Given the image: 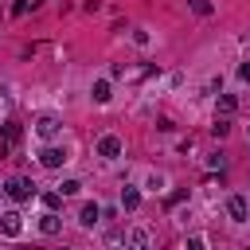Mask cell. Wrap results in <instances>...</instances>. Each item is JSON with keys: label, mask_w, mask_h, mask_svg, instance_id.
Instances as JSON below:
<instances>
[{"label": "cell", "mask_w": 250, "mask_h": 250, "mask_svg": "<svg viewBox=\"0 0 250 250\" xmlns=\"http://www.w3.org/2000/svg\"><path fill=\"white\" fill-rule=\"evenodd\" d=\"M4 195H8V199H16V203H23V199H31V195H35V188H31V180L12 176V180L4 184Z\"/></svg>", "instance_id": "1"}, {"label": "cell", "mask_w": 250, "mask_h": 250, "mask_svg": "<svg viewBox=\"0 0 250 250\" xmlns=\"http://www.w3.org/2000/svg\"><path fill=\"white\" fill-rule=\"evenodd\" d=\"M59 129H62V121H59L55 113H43V117L35 121V133H39V137H55Z\"/></svg>", "instance_id": "2"}, {"label": "cell", "mask_w": 250, "mask_h": 250, "mask_svg": "<svg viewBox=\"0 0 250 250\" xmlns=\"http://www.w3.org/2000/svg\"><path fill=\"white\" fill-rule=\"evenodd\" d=\"M98 156H105V160H113V156H121V141H117L113 133H105V137L98 141Z\"/></svg>", "instance_id": "3"}, {"label": "cell", "mask_w": 250, "mask_h": 250, "mask_svg": "<svg viewBox=\"0 0 250 250\" xmlns=\"http://www.w3.org/2000/svg\"><path fill=\"white\" fill-rule=\"evenodd\" d=\"M0 230H4L8 238H16V234L23 230V223H20V211H4V215H0Z\"/></svg>", "instance_id": "4"}, {"label": "cell", "mask_w": 250, "mask_h": 250, "mask_svg": "<svg viewBox=\"0 0 250 250\" xmlns=\"http://www.w3.org/2000/svg\"><path fill=\"white\" fill-rule=\"evenodd\" d=\"M39 164H43V168H62V164H66V152H62V148H43V152H39Z\"/></svg>", "instance_id": "5"}, {"label": "cell", "mask_w": 250, "mask_h": 250, "mask_svg": "<svg viewBox=\"0 0 250 250\" xmlns=\"http://www.w3.org/2000/svg\"><path fill=\"white\" fill-rule=\"evenodd\" d=\"M227 215H230L234 223H246V199H242V195H230V199H227Z\"/></svg>", "instance_id": "6"}, {"label": "cell", "mask_w": 250, "mask_h": 250, "mask_svg": "<svg viewBox=\"0 0 250 250\" xmlns=\"http://www.w3.org/2000/svg\"><path fill=\"white\" fill-rule=\"evenodd\" d=\"M39 230H43V234H59V230H62V219H59L55 211H43V219H39Z\"/></svg>", "instance_id": "7"}, {"label": "cell", "mask_w": 250, "mask_h": 250, "mask_svg": "<svg viewBox=\"0 0 250 250\" xmlns=\"http://www.w3.org/2000/svg\"><path fill=\"white\" fill-rule=\"evenodd\" d=\"M98 219H102V207H98V203H86V207L78 211V223H82V227H94Z\"/></svg>", "instance_id": "8"}, {"label": "cell", "mask_w": 250, "mask_h": 250, "mask_svg": "<svg viewBox=\"0 0 250 250\" xmlns=\"http://www.w3.org/2000/svg\"><path fill=\"white\" fill-rule=\"evenodd\" d=\"M121 207H125V211H137V207H141V191H137V188H125V191H121Z\"/></svg>", "instance_id": "9"}, {"label": "cell", "mask_w": 250, "mask_h": 250, "mask_svg": "<svg viewBox=\"0 0 250 250\" xmlns=\"http://www.w3.org/2000/svg\"><path fill=\"white\" fill-rule=\"evenodd\" d=\"M234 109H238V98H234V94H219V113H227V117H230Z\"/></svg>", "instance_id": "10"}, {"label": "cell", "mask_w": 250, "mask_h": 250, "mask_svg": "<svg viewBox=\"0 0 250 250\" xmlns=\"http://www.w3.org/2000/svg\"><path fill=\"white\" fill-rule=\"evenodd\" d=\"M211 133H215V137H227V133H230V117H227V113H219V117H215V125H211Z\"/></svg>", "instance_id": "11"}, {"label": "cell", "mask_w": 250, "mask_h": 250, "mask_svg": "<svg viewBox=\"0 0 250 250\" xmlns=\"http://www.w3.org/2000/svg\"><path fill=\"white\" fill-rule=\"evenodd\" d=\"M39 199H43V207H47V211H59V203H62V191H43Z\"/></svg>", "instance_id": "12"}, {"label": "cell", "mask_w": 250, "mask_h": 250, "mask_svg": "<svg viewBox=\"0 0 250 250\" xmlns=\"http://www.w3.org/2000/svg\"><path fill=\"white\" fill-rule=\"evenodd\" d=\"M94 102H109V82H94Z\"/></svg>", "instance_id": "13"}, {"label": "cell", "mask_w": 250, "mask_h": 250, "mask_svg": "<svg viewBox=\"0 0 250 250\" xmlns=\"http://www.w3.org/2000/svg\"><path fill=\"white\" fill-rule=\"evenodd\" d=\"M188 8H191L195 16H211V0H188Z\"/></svg>", "instance_id": "14"}, {"label": "cell", "mask_w": 250, "mask_h": 250, "mask_svg": "<svg viewBox=\"0 0 250 250\" xmlns=\"http://www.w3.org/2000/svg\"><path fill=\"white\" fill-rule=\"evenodd\" d=\"M78 188H82V184H78V180H66V184H62V188H59V191H62V195H78Z\"/></svg>", "instance_id": "15"}, {"label": "cell", "mask_w": 250, "mask_h": 250, "mask_svg": "<svg viewBox=\"0 0 250 250\" xmlns=\"http://www.w3.org/2000/svg\"><path fill=\"white\" fill-rule=\"evenodd\" d=\"M129 242H133V246H148V234H145V230H133Z\"/></svg>", "instance_id": "16"}, {"label": "cell", "mask_w": 250, "mask_h": 250, "mask_svg": "<svg viewBox=\"0 0 250 250\" xmlns=\"http://www.w3.org/2000/svg\"><path fill=\"white\" fill-rule=\"evenodd\" d=\"M4 137L16 145V141H20V125H4Z\"/></svg>", "instance_id": "17"}, {"label": "cell", "mask_w": 250, "mask_h": 250, "mask_svg": "<svg viewBox=\"0 0 250 250\" xmlns=\"http://www.w3.org/2000/svg\"><path fill=\"white\" fill-rule=\"evenodd\" d=\"M238 78H242V82H250V62H242V66H238Z\"/></svg>", "instance_id": "18"}]
</instances>
